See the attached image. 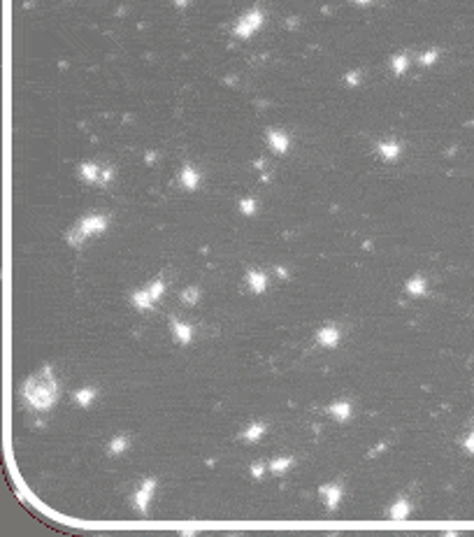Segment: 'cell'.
I'll return each instance as SVG.
<instances>
[{
	"label": "cell",
	"instance_id": "cell-1",
	"mask_svg": "<svg viewBox=\"0 0 474 537\" xmlns=\"http://www.w3.org/2000/svg\"><path fill=\"white\" fill-rule=\"evenodd\" d=\"M24 398L28 400L33 409L38 412H45V409L54 407L58 400V384L54 377L52 365H45L38 375H33L31 379L24 386Z\"/></svg>",
	"mask_w": 474,
	"mask_h": 537
},
{
	"label": "cell",
	"instance_id": "cell-2",
	"mask_svg": "<svg viewBox=\"0 0 474 537\" xmlns=\"http://www.w3.org/2000/svg\"><path fill=\"white\" fill-rule=\"evenodd\" d=\"M154 488H156V481L154 479H147L144 484H142L140 491L135 493V507H137L142 514H147V511H149V502H151Z\"/></svg>",
	"mask_w": 474,
	"mask_h": 537
},
{
	"label": "cell",
	"instance_id": "cell-3",
	"mask_svg": "<svg viewBox=\"0 0 474 537\" xmlns=\"http://www.w3.org/2000/svg\"><path fill=\"white\" fill-rule=\"evenodd\" d=\"M319 493L326 498V507L330 511H335L337 509V505H340V500H342V486H337V484H328V486H321L319 488Z\"/></svg>",
	"mask_w": 474,
	"mask_h": 537
},
{
	"label": "cell",
	"instance_id": "cell-4",
	"mask_svg": "<svg viewBox=\"0 0 474 537\" xmlns=\"http://www.w3.org/2000/svg\"><path fill=\"white\" fill-rule=\"evenodd\" d=\"M316 339H319L321 346H337L340 344V330H337L335 326L321 328L319 335H316Z\"/></svg>",
	"mask_w": 474,
	"mask_h": 537
},
{
	"label": "cell",
	"instance_id": "cell-5",
	"mask_svg": "<svg viewBox=\"0 0 474 537\" xmlns=\"http://www.w3.org/2000/svg\"><path fill=\"white\" fill-rule=\"evenodd\" d=\"M172 330H174V337H177V342L179 344H191V339H193V328L188 326V323H181V321H177V319H172Z\"/></svg>",
	"mask_w": 474,
	"mask_h": 537
},
{
	"label": "cell",
	"instance_id": "cell-6",
	"mask_svg": "<svg viewBox=\"0 0 474 537\" xmlns=\"http://www.w3.org/2000/svg\"><path fill=\"white\" fill-rule=\"evenodd\" d=\"M328 412L333 414L335 421H346V419L351 416V405L349 403H333L328 407Z\"/></svg>",
	"mask_w": 474,
	"mask_h": 537
},
{
	"label": "cell",
	"instance_id": "cell-7",
	"mask_svg": "<svg viewBox=\"0 0 474 537\" xmlns=\"http://www.w3.org/2000/svg\"><path fill=\"white\" fill-rule=\"evenodd\" d=\"M409 511H411V505L404 498H400V500H395V502H393V507H391V518L402 521V518L409 516Z\"/></svg>",
	"mask_w": 474,
	"mask_h": 537
},
{
	"label": "cell",
	"instance_id": "cell-8",
	"mask_svg": "<svg viewBox=\"0 0 474 537\" xmlns=\"http://www.w3.org/2000/svg\"><path fill=\"white\" fill-rule=\"evenodd\" d=\"M133 305L137 307V309H151V307L156 305V300L151 298V293H149L147 288H144V291H140V293L133 295Z\"/></svg>",
	"mask_w": 474,
	"mask_h": 537
},
{
	"label": "cell",
	"instance_id": "cell-9",
	"mask_svg": "<svg viewBox=\"0 0 474 537\" xmlns=\"http://www.w3.org/2000/svg\"><path fill=\"white\" fill-rule=\"evenodd\" d=\"M96 396H98V391L89 386V389H82V391H77V393H75V403L82 405V407H89V405L96 400Z\"/></svg>",
	"mask_w": 474,
	"mask_h": 537
},
{
	"label": "cell",
	"instance_id": "cell-10",
	"mask_svg": "<svg viewBox=\"0 0 474 537\" xmlns=\"http://www.w3.org/2000/svg\"><path fill=\"white\" fill-rule=\"evenodd\" d=\"M249 286L254 293H263L265 288H268V279L261 272H249Z\"/></svg>",
	"mask_w": 474,
	"mask_h": 537
},
{
	"label": "cell",
	"instance_id": "cell-11",
	"mask_svg": "<svg viewBox=\"0 0 474 537\" xmlns=\"http://www.w3.org/2000/svg\"><path fill=\"white\" fill-rule=\"evenodd\" d=\"M265 435V426L263 423H254V426H249V430H244V440L247 442H258L261 437Z\"/></svg>",
	"mask_w": 474,
	"mask_h": 537
},
{
	"label": "cell",
	"instance_id": "cell-12",
	"mask_svg": "<svg viewBox=\"0 0 474 537\" xmlns=\"http://www.w3.org/2000/svg\"><path fill=\"white\" fill-rule=\"evenodd\" d=\"M126 449H128V437H123V435H119V437H114V440L109 442V454L112 456L123 454Z\"/></svg>",
	"mask_w": 474,
	"mask_h": 537
},
{
	"label": "cell",
	"instance_id": "cell-13",
	"mask_svg": "<svg viewBox=\"0 0 474 537\" xmlns=\"http://www.w3.org/2000/svg\"><path fill=\"white\" fill-rule=\"evenodd\" d=\"M291 465H293V460L291 458H275L272 463H270V470H272L275 474H282V472H286Z\"/></svg>",
	"mask_w": 474,
	"mask_h": 537
},
{
	"label": "cell",
	"instance_id": "cell-14",
	"mask_svg": "<svg viewBox=\"0 0 474 537\" xmlns=\"http://www.w3.org/2000/svg\"><path fill=\"white\" fill-rule=\"evenodd\" d=\"M407 291L414 295H423L425 293V286H423V279L421 277H414V279H409V284H407Z\"/></svg>",
	"mask_w": 474,
	"mask_h": 537
},
{
	"label": "cell",
	"instance_id": "cell-15",
	"mask_svg": "<svg viewBox=\"0 0 474 537\" xmlns=\"http://www.w3.org/2000/svg\"><path fill=\"white\" fill-rule=\"evenodd\" d=\"M198 298H200V291H198V288H186L184 293H181V300H184L186 305H195V302H198Z\"/></svg>",
	"mask_w": 474,
	"mask_h": 537
},
{
	"label": "cell",
	"instance_id": "cell-16",
	"mask_svg": "<svg viewBox=\"0 0 474 537\" xmlns=\"http://www.w3.org/2000/svg\"><path fill=\"white\" fill-rule=\"evenodd\" d=\"M149 293H151V298L154 300H160V295H163V291H165V286H163V281L160 279H156L154 284H149V288H147Z\"/></svg>",
	"mask_w": 474,
	"mask_h": 537
},
{
	"label": "cell",
	"instance_id": "cell-17",
	"mask_svg": "<svg viewBox=\"0 0 474 537\" xmlns=\"http://www.w3.org/2000/svg\"><path fill=\"white\" fill-rule=\"evenodd\" d=\"M265 472V465L263 463H254V467H251V474H254V479H261Z\"/></svg>",
	"mask_w": 474,
	"mask_h": 537
},
{
	"label": "cell",
	"instance_id": "cell-18",
	"mask_svg": "<svg viewBox=\"0 0 474 537\" xmlns=\"http://www.w3.org/2000/svg\"><path fill=\"white\" fill-rule=\"evenodd\" d=\"M384 153H386V156H395L397 147H384Z\"/></svg>",
	"mask_w": 474,
	"mask_h": 537
},
{
	"label": "cell",
	"instance_id": "cell-19",
	"mask_svg": "<svg viewBox=\"0 0 474 537\" xmlns=\"http://www.w3.org/2000/svg\"><path fill=\"white\" fill-rule=\"evenodd\" d=\"M465 447H467V451H474V435L469 437L467 442H465Z\"/></svg>",
	"mask_w": 474,
	"mask_h": 537
}]
</instances>
